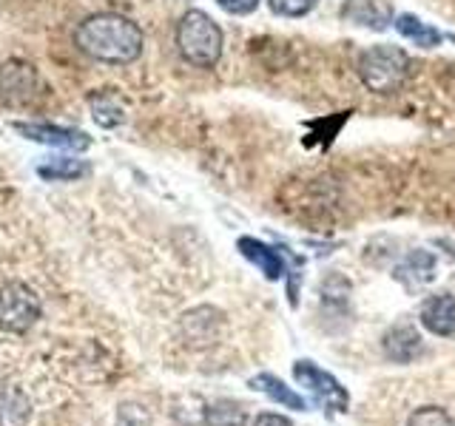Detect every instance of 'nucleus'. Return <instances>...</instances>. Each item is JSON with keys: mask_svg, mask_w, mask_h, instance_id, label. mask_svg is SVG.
Masks as SVG:
<instances>
[{"mask_svg": "<svg viewBox=\"0 0 455 426\" xmlns=\"http://www.w3.org/2000/svg\"><path fill=\"white\" fill-rule=\"evenodd\" d=\"M75 46L92 60L128 66L142 54V28L117 12H100L75 28Z\"/></svg>", "mask_w": 455, "mask_h": 426, "instance_id": "obj_1", "label": "nucleus"}, {"mask_svg": "<svg viewBox=\"0 0 455 426\" xmlns=\"http://www.w3.org/2000/svg\"><path fill=\"white\" fill-rule=\"evenodd\" d=\"M222 28L203 9H188L177 23V49L185 63L196 68H213L222 57Z\"/></svg>", "mask_w": 455, "mask_h": 426, "instance_id": "obj_2", "label": "nucleus"}, {"mask_svg": "<svg viewBox=\"0 0 455 426\" xmlns=\"http://www.w3.org/2000/svg\"><path fill=\"white\" fill-rule=\"evenodd\" d=\"M355 71H359L364 89L373 94H395L410 77V54L390 43H379L359 54Z\"/></svg>", "mask_w": 455, "mask_h": 426, "instance_id": "obj_3", "label": "nucleus"}, {"mask_svg": "<svg viewBox=\"0 0 455 426\" xmlns=\"http://www.w3.org/2000/svg\"><path fill=\"white\" fill-rule=\"evenodd\" d=\"M40 296L23 281L0 284V330L26 333L40 319Z\"/></svg>", "mask_w": 455, "mask_h": 426, "instance_id": "obj_4", "label": "nucleus"}, {"mask_svg": "<svg viewBox=\"0 0 455 426\" xmlns=\"http://www.w3.org/2000/svg\"><path fill=\"white\" fill-rule=\"evenodd\" d=\"M293 378L313 395V401H316L319 406L331 409V412H347V406H350L347 390L341 387L331 373H324V369H319L313 361H307V359L296 361Z\"/></svg>", "mask_w": 455, "mask_h": 426, "instance_id": "obj_5", "label": "nucleus"}, {"mask_svg": "<svg viewBox=\"0 0 455 426\" xmlns=\"http://www.w3.org/2000/svg\"><path fill=\"white\" fill-rule=\"evenodd\" d=\"M14 131L32 142H43V146L66 148V151H85L92 146V139L83 131H75V128H57V125H43V122H14Z\"/></svg>", "mask_w": 455, "mask_h": 426, "instance_id": "obj_6", "label": "nucleus"}, {"mask_svg": "<svg viewBox=\"0 0 455 426\" xmlns=\"http://www.w3.org/2000/svg\"><path fill=\"white\" fill-rule=\"evenodd\" d=\"M37 89V71L32 63L23 60H6L0 66V91L9 103H28Z\"/></svg>", "mask_w": 455, "mask_h": 426, "instance_id": "obj_7", "label": "nucleus"}, {"mask_svg": "<svg viewBox=\"0 0 455 426\" xmlns=\"http://www.w3.org/2000/svg\"><path fill=\"white\" fill-rule=\"evenodd\" d=\"M419 319L424 330L433 335H455V296L452 293H435L424 298Z\"/></svg>", "mask_w": 455, "mask_h": 426, "instance_id": "obj_8", "label": "nucleus"}, {"mask_svg": "<svg viewBox=\"0 0 455 426\" xmlns=\"http://www.w3.org/2000/svg\"><path fill=\"white\" fill-rule=\"evenodd\" d=\"M341 18L355 26L381 32V28H387L393 23V12L390 6H384L381 0H347V4L341 6Z\"/></svg>", "mask_w": 455, "mask_h": 426, "instance_id": "obj_9", "label": "nucleus"}, {"mask_svg": "<svg viewBox=\"0 0 455 426\" xmlns=\"http://www.w3.org/2000/svg\"><path fill=\"white\" fill-rule=\"evenodd\" d=\"M239 250H242V256H245L248 262H253L256 267H259L270 281H279L284 276V259H282V253L274 250L270 245H265V241L251 239V236H242L239 239Z\"/></svg>", "mask_w": 455, "mask_h": 426, "instance_id": "obj_10", "label": "nucleus"}, {"mask_svg": "<svg viewBox=\"0 0 455 426\" xmlns=\"http://www.w3.org/2000/svg\"><path fill=\"white\" fill-rule=\"evenodd\" d=\"M393 26H395L398 35L407 37L410 43H416L419 49H438L441 43H444V35H441L435 26L424 23L421 18H416V14H410V12L395 14Z\"/></svg>", "mask_w": 455, "mask_h": 426, "instance_id": "obj_11", "label": "nucleus"}, {"mask_svg": "<svg viewBox=\"0 0 455 426\" xmlns=\"http://www.w3.org/2000/svg\"><path fill=\"white\" fill-rule=\"evenodd\" d=\"M32 418L28 395L14 383H0V426H26Z\"/></svg>", "mask_w": 455, "mask_h": 426, "instance_id": "obj_12", "label": "nucleus"}, {"mask_svg": "<svg viewBox=\"0 0 455 426\" xmlns=\"http://www.w3.org/2000/svg\"><path fill=\"white\" fill-rule=\"evenodd\" d=\"M384 352H387L393 361L404 364V361L416 359V355L421 352V335L412 330V327L398 324L387 335H384Z\"/></svg>", "mask_w": 455, "mask_h": 426, "instance_id": "obj_13", "label": "nucleus"}, {"mask_svg": "<svg viewBox=\"0 0 455 426\" xmlns=\"http://www.w3.org/2000/svg\"><path fill=\"white\" fill-rule=\"evenodd\" d=\"M251 387L253 390H259L265 392L270 401H276L279 406H288V409H307V401L299 392H293L291 387H284V383L276 378V375H270V373H259V375H253L251 378Z\"/></svg>", "mask_w": 455, "mask_h": 426, "instance_id": "obj_14", "label": "nucleus"}, {"mask_svg": "<svg viewBox=\"0 0 455 426\" xmlns=\"http://www.w3.org/2000/svg\"><path fill=\"white\" fill-rule=\"evenodd\" d=\"M92 114H94V122L97 125H103V128H117L123 125L125 120V106H123V99L117 94H111V91H100L94 94L92 99Z\"/></svg>", "mask_w": 455, "mask_h": 426, "instance_id": "obj_15", "label": "nucleus"}, {"mask_svg": "<svg viewBox=\"0 0 455 426\" xmlns=\"http://www.w3.org/2000/svg\"><path fill=\"white\" fill-rule=\"evenodd\" d=\"M37 174L43 179H80L89 174V165L83 160H68V156H54L52 162L40 165Z\"/></svg>", "mask_w": 455, "mask_h": 426, "instance_id": "obj_16", "label": "nucleus"}, {"mask_svg": "<svg viewBox=\"0 0 455 426\" xmlns=\"http://www.w3.org/2000/svg\"><path fill=\"white\" fill-rule=\"evenodd\" d=\"M205 423L208 426H245L248 415H245V409L234 401H217L205 409Z\"/></svg>", "mask_w": 455, "mask_h": 426, "instance_id": "obj_17", "label": "nucleus"}, {"mask_svg": "<svg viewBox=\"0 0 455 426\" xmlns=\"http://www.w3.org/2000/svg\"><path fill=\"white\" fill-rule=\"evenodd\" d=\"M319 0H267V6L274 14L279 18H288V20H296V18H305L313 9H316Z\"/></svg>", "mask_w": 455, "mask_h": 426, "instance_id": "obj_18", "label": "nucleus"}, {"mask_svg": "<svg viewBox=\"0 0 455 426\" xmlns=\"http://www.w3.org/2000/svg\"><path fill=\"white\" fill-rule=\"evenodd\" d=\"M407 426H455L452 418L447 415V409L441 406H421L410 415Z\"/></svg>", "mask_w": 455, "mask_h": 426, "instance_id": "obj_19", "label": "nucleus"}, {"mask_svg": "<svg viewBox=\"0 0 455 426\" xmlns=\"http://www.w3.org/2000/svg\"><path fill=\"white\" fill-rule=\"evenodd\" d=\"M262 0H217V6L228 14H234V18H245V14H253L259 9Z\"/></svg>", "mask_w": 455, "mask_h": 426, "instance_id": "obj_20", "label": "nucleus"}, {"mask_svg": "<svg viewBox=\"0 0 455 426\" xmlns=\"http://www.w3.org/2000/svg\"><path fill=\"white\" fill-rule=\"evenodd\" d=\"M253 426H293L284 415H276V412H262V415H256Z\"/></svg>", "mask_w": 455, "mask_h": 426, "instance_id": "obj_21", "label": "nucleus"}]
</instances>
